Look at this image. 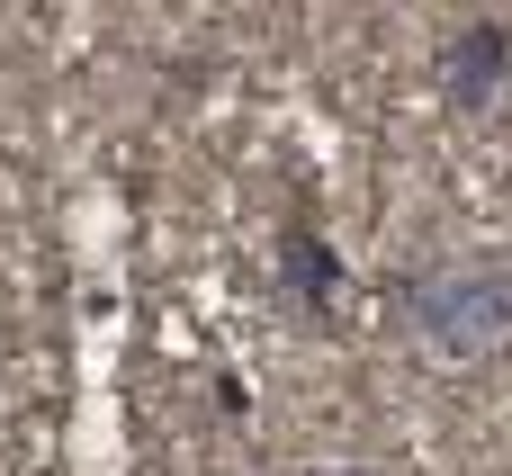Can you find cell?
Segmentation results:
<instances>
[{"label":"cell","mask_w":512,"mask_h":476,"mask_svg":"<svg viewBox=\"0 0 512 476\" xmlns=\"http://www.w3.org/2000/svg\"><path fill=\"white\" fill-rule=\"evenodd\" d=\"M512 81V27L504 18H459L450 36H441V99L450 108H495Z\"/></svg>","instance_id":"3"},{"label":"cell","mask_w":512,"mask_h":476,"mask_svg":"<svg viewBox=\"0 0 512 476\" xmlns=\"http://www.w3.org/2000/svg\"><path fill=\"white\" fill-rule=\"evenodd\" d=\"M342 288H351V270H342V252L324 243V225H315V216H288V225H279V306H288L297 324H333V315H342Z\"/></svg>","instance_id":"2"},{"label":"cell","mask_w":512,"mask_h":476,"mask_svg":"<svg viewBox=\"0 0 512 476\" xmlns=\"http://www.w3.org/2000/svg\"><path fill=\"white\" fill-rule=\"evenodd\" d=\"M396 315L423 351H441L450 369H486L512 351V252H477V261H441L414 270L396 288Z\"/></svg>","instance_id":"1"}]
</instances>
